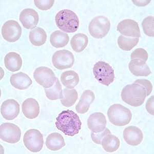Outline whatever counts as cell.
<instances>
[{"label": "cell", "instance_id": "obj_15", "mask_svg": "<svg viewBox=\"0 0 154 154\" xmlns=\"http://www.w3.org/2000/svg\"><path fill=\"white\" fill-rule=\"evenodd\" d=\"M123 138L125 142L131 146L140 144L143 139L142 131L136 126H128L123 131Z\"/></svg>", "mask_w": 154, "mask_h": 154}, {"label": "cell", "instance_id": "obj_16", "mask_svg": "<svg viewBox=\"0 0 154 154\" xmlns=\"http://www.w3.org/2000/svg\"><path fill=\"white\" fill-rule=\"evenodd\" d=\"M106 122V118L103 113L95 112L88 119V128L92 132L99 133L105 130Z\"/></svg>", "mask_w": 154, "mask_h": 154}, {"label": "cell", "instance_id": "obj_29", "mask_svg": "<svg viewBox=\"0 0 154 154\" xmlns=\"http://www.w3.org/2000/svg\"><path fill=\"white\" fill-rule=\"evenodd\" d=\"M63 97L61 99L62 104L64 106L70 107L75 104L78 98V94L75 89L65 88L63 90Z\"/></svg>", "mask_w": 154, "mask_h": 154}, {"label": "cell", "instance_id": "obj_36", "mask_svg": "<svg viewBox=\"0 0 154 154\" xmlns=\"http://www.w3.org/2000/svg\"><path fill=\"white\" fill-rule=\"evenodd\" d=\"M146 109L149 114L154 115V96H152L147 100L146 104Z\"/></svg>", "mask_w": 154, "mask_h": 154}, {"label": "cell", "instance_id": "obj_22", "mask_svg": "<svg viewBox=\"0 0 154 154\" xmlns=\"http://www.w3.org/2000/svg\"><path fill=\"white\" fill-rule=\"evenodd\" d=\"M46 145V147L51 151H58L65 146L64 139L59 133H53L48 135L47 137Z\"/></svg>", "mask_w": 154, "mask_h": 154}, {"label": "cell", "instance_id": "obj_33", "mask_svg": "<svg viewBox=\"0 0 154 154\" xmlns=\"http://www.w3.org/2000/svg\"><path fill=\"white\" fill-rule=\"evenodd\" d=\"M54 0H35L34 3L38 9L41 11H48L51 9L54 4Z\"/></svg>", "mask_w": 154, "mask_h": 154}, {"label": "cell", "instance_id": "obj_5", "mask_svg": "<svg viewBox=\"0 0 154 154\" xmlns=\"http://www.w3.org/2000/svg\"><path fill=\"white\" fill-rule=\"evenodd\" d=\"M93 73L95 78L105 86H109L114 81V69L105 62L99 61L96 63L93 68Z\"/></svg>", "mask_w": 154, "mask_h": 154}, {"label": "cell", "instance_id": "obj_31", "mask_svg": "<svg viewBox=\"0 0 154 154\" xmlns=\"http://www.w3.org/2000/svg\"><path fill=\"white\" fill-rule=\"evenodd\" d=\"M154 18L153 16H149L145 18L142 22L144 32L149 37L154 36Z\"/></svg>", "mask_w": 154, "mask_h": 154}, {"label": "cell", "instance_id": "obj_24", "mask_svg": "<svg viewBox=\"0 0 154 154\" xmlns=\"http://www.w3.org/2000/svg\"><path fill=\"white\" fill-rule=\"evenodd\" d=\"M29 38L33 45L40 46L45 43L47 34L43 28L36 27L30 32Z\"/></svg>", "mask_w": 154, "mask_h": 154}, {"label": "cell", "instance_id": "obj_6", "mask_svg": "<svg viewBox=\"0 0 154 154\" xmlns=\"http://www.w3.org/2000/svg\"><path fill=\"white\" fill-rule=\"evenodd\" d=\"M110 27V21L104 16H98L94 18L88 27L89 33L92 37L102 38L109 33Z\"/></svg>", "mask_w": 154, "mask_h": 154}, {"label": "cell", "instance_id": "obj_11", "mask_svg": "<svg viewBox=\"0 0 154 154\" xmlns=\"http://www.w3.org/2000/svg\"><path fill=\"white\" fill-rule=\"evenodd\" d=\"M3 38L9 42L18 41L22 35V28L17 21L9 20L4 24L2 28Z\"/></svg>", "mask_w": 154, "mask_h": 154}, {"label": "cell", "instance_id": "obj_23", "mask_svg": "<svg viewBox=\"0 0 154 154\" xmlns=\"http://www.w3.org/2000/svg\"><path fill=\"white\" fill-rule=\"evenodd\" d=\"M88 43V38L84 33L75 34L70 41L72 48L76 53H81L86 48Z\"/></svg>", "mask_w": 154, "mask_h": 154}, {"label": "cell", "instance_id": "obj_30", "mask_svg": "<svg viewBox=\"0 0 154 154\" xmlns=\"http://www.w3.org/2000/svg\"><path fill=\"white\" fill-rule=\"evenodd\" d=\"M139 41V38L125 37L121 35L118 39V44L119 48L123 51H130L137 45Z\"/></svg>", "mask_w": 154, "mask_h": 154}, {"label": "cell", "instance_id": "obj_19", "mask_svg": "<svg viewBox=\"0 0 154 154\" xmlns=\"http://www.w3.org/2000/svg\"><path fill=\"white\" fill-rule=\"evenodd\" d=\"M95 99L94 93L91 90L84 91L78 103L75 106V110L79 114H84L88 112L90 106Z\"/></svg>", "mask_w": 154, "mask_h": 154}, {"label": "cell", "instance_id": "obj_32", "mask_svg": "<svg viewBox=\"0 0 154 154\" xmlns=\"http://www.w3.org/2000/svg\"><path fill=\"white\" fill-rule=\"evenodd\" d=\"M109 134H111V132L107 128H105V130L99 133H94L91 131V139L95 143L101 144L102 141L104 137Z\"/></svg>", "mask_w": 154, "mask_h": 154}, {"label": "cell", "instance_id": "obj_26", "mask_svg": "<svg viewBox=\"0 0 154 154\" xmlns=\"http://www.w3.org/2000/svg\"><path fill=\"white\" fill-rule=\"evenodd\" d=\"M69 38L68 35L65 32L57 30L51 34L50 42L54 48H62L68 44Z\"/></svg>", "mask_w": 154, "mask_h": 154}, {"label": "cell", "instance_id": "obj_18", "mask_svg": "<svg viewBox=\"0 0 154 154\" xmlns=\"http://www.w3.org/2000/svg\"><path fill=\"white\" fill-rule=\"evenodd\" d=\"M22 109L24 115L28 119L36 118L40 113L38 103L33 98H28L25 100L22 105Z\"/></svg>", "mask_w": 154, "mask_h": 154}, {"label": "cell", "instance_id": "obj_21", "mask_svg": "<svg viewBox=\"0 0 154 154\" xmlns=\"http://www.w3.org/2000/svg\"><path fill=\"white\" fill-rule=\"evenodd\" d=\"M4 64L6 68L9 71L17 72L21 69L22 59L19 54L15 52H11L5 57Z\"/></svg>", "mask_w": 154, "mask_h": 154}, {"label": "cell", "instance_id": "obj_27", "mask_svg": "<svg viewBox=\"0 0 154 154\" xmlns=\"http://www.w3.org/2000/svg\"><path fill=\"white\" fill-rule=\"evenodd\" d=\"M102 145L107 152H112L117 150L120 145V141L117 137L109 134L104 137Z\"/></svg>", "mask_w": 154, "mask_h": 154}, {"label": "cell", "instance_id": "obj_34", "mask_svg": "<svg viewBox=\"0 0 154 154\" xmlns=\"http://www.w3.org/2000/svg\"><path fill=\"white\" fill-rule=\"evenodd\" d=\"M131 59L133 60L135 59L142 60L146 62L148 59V53L145 51V49L139 48L135 49L133 53H131Z\"/></svg>", "mask_w": 154, "mask_h": 154}, {"label": "cell", "instance_id": "obj_17", "mask_svg": "<svg viewBox=\"0 0 154 154\" xmlns=\"http://www.w3.org/2000/svg\"><path fill=\"white\" fill-rule=\"evenodd\" d=\"M128 67L131 73L137 77H147L152 73L146 62L142 60H131L128 64Z\"/></svg>", "mask_w": 154, "mask_h": 154}, {"label": "cell", "instance_id": "obj_7", "mask_svg": "<svg viewBox=\"0 0 154 154\" xmlns=\"http://www.w3.org/2000/svg\"><path fill=\"white\" fill-rule=\"evenodd\" d=\"M23 142L29 151L38 152L42 149L44 144L43 136L38 130L30 129L25 133Z\"/></svg>", "mask_w": 154, "mask_h": 154}, {"label": "cell", "instance_id": "obj_4", "mask_svg": "<svg viewBox=\"0 0 154 154\" xmlns=\"http://www.w3.org/2000/svg\"><path fill=\"white\" fill-rule=\"evenodd\" d=\"M110 122L115 126H123L130 123L132 114L129 109L120 104L110 106L107 111Z\"/></svg>", "mask_w": 154, "mask_h": 154}, {"label": "cell", "instance_id": "obj_9", "mask_svg": "<svg viewBox=\"0 0 154 154\" xmlns=\"http://www.w3.org/2000/svg\"><path fill=\"white\" fill-rule=\"evenodd\" d=\"M33 77L36 82L45 88L51 87L57 80L54 72L47 67L37 68L33 72Z\"/></svg>", "mask_w": 154, "mask_h": 154}, {"label": "cell", "instance_id": "obj_1", "mask_svg": "<svg viewBox=\"0 0 154 154\" xmlns=\"http://www.w3.org/2000/svg\"><path fill=\"white\" fill-rule=\"evenodd\" d=\"M55 125L65 135L74 136L81 129L82 122L76 113L71 110L62 111L56 118Z\"/></svg>", "mask_w": 154, "mask_h": 154}, {"label": "cell", "instance_id": "obj_12", "mask_svg": "<svg viewBox=\"0 0 154 154\" xmlns=\"http://www.w3.org/2000/svg\"><path fill=\"white\" fill-rule=\"evenodd\" d=\"M122 35L132 38H139L141 36L140 28L137 22L133 20L126 19L121 21L117 28Z\"/></svg>", "mask_w": 154, "mask_h": 154}, {"label": "cell", "instance_id": "obj_35", "mask_svg": "<svg viewBox=\"0 0 154 154\" xmlns=\"http://www.w3.org/2000/svg\"><path fill=\"white\" fill-rule=\"evenodd\" d=\"M135 82L141 84L145 88L147 91V96L151 94L152 91V86L151 82L146 79H137L135 81Z\"/></svg>", "mask_w": 154, "mask_h": 154}, {"label": "cell", "instance_id": "obj_25", "mask_svg": "<svg viewBox=\"0 0 154 154\" xmlns=\"http://www.w3.org/2000/svg\"><path fill=\"white\" fill-rule=\"evenodd\" d=\"M61 81L64 86L69 89H72L79 83V75L73 70L66 71L62 74Z\"/></svg>", "mask_w": 154, "mask_h": 154}, {"label": "cell", "instance_id": "obj_13", "mask_svg": "<svg viewBox=\"0 0 154 154\" xmlns=\"http://www.w3.org/2000/svg\"><path fill=\"white\" fill-rule=\"evenodd\" d=\"M1 113L4 119L12 120L19 114V104L14 99L5 100L1 106Z\"/></svg>", "mask_w": 154, "mask_h": 154}, {"label": "cell", "instance_id": "obj_28", "mask_svg": "<svg viewBox=\"0 0 154 154\" xmlns=\"http://www.w3.org/2000/svg\"><path fill=\"white\" fill-rule=\"evenodd\" d=\"M46 97L49 100H56L63 98V91L59 80L57 78L54 84L51 88L45 89Z\"/></svg>", "mask_w": 154, "mask_h": 154}, {"label": "cell", "instance_id": "obj_14", "mask_svg": "<svg viewBox=\"0 0 154 154\" xmlns=\"http://www.w3.org/2000/svg\"><path fill=\"white\" fill-rule=\"evenodd\" d=\"M19 19L24 27L27 29L35 28L39 21L38 12L32 8H26L22 11Z\"/></svg>", "mask_w": 154, "mask_h": 154}, {"label": "cell", "instance_id": "obj_2", "mask_svg": "<svg viewBox=\"0 0 154 154\" xmlns=\"http://www.w3.org/2000/svg\"><path fill=\"white\" fill-rule=\"evenodd\" d=\"M147 96L145 88L141 84L135 82L125 86L121 92L123 101L132 106L142 105Z\"/></svg>", "mask_w": 154, "mask_h": 154}, {"label": "cell", "instance_id": "obj_10", "mask_svg": "<svg viewBox=\"0 0 154 154\" xmlns=\"http://www.w3.org/2000/svg\"><path fill=\"white\" fill-rule=\"evenodd\" d=\"M54 66L59 70L71 68L75 62V58L70 51L63 49L54 53L52 58Z\"/></svg>", "mask_w": 154, "mask_h": 154}, {"label": "cell", "instance_id": "obj_3", "mask_svg": "<svg viewBox=\"0 0 154 154\" xmlns=\"http://www.w3.org/2000/svg\"><path fill=\"white\" fill-rule=\"evenodd\" d=\"M58 28L68 33L76 32L79 27V20L77 14L69 9L60 11L55 17Z\"/></svg>", "mask_w": 154, "mask_h": 154}, {"label": "cell", "instance_id": "obj_8", "mask_svg": "<svg viewBox=\"0 0 154 154\" xmlns=\"http://www.w3.org/2000/svg\"><path fill=\"white\" fill-rule=\"evenodd\" d=\"M0 137L3 141L7 143H18L21 139V130L14 124L4 123L0 127Z\"/></svg>", "mask_w": 154, "mask_h": 154}, {"label": "cell", "instance_id": "obj_20", "mask_svg": "<svg viewBox=\"0 0 154 154\" xmlns=\"http://www.w3.org/2000/svg\"><path fill=\"white\" fill-rule=\"evenodd\" d=\"M10 82L12 86L20 90L28 88L32 83L30 78L22 72L12 75L11 77Z\"/></svg>", "mask_w": 154, "mask_h": 154}]
</instances>
